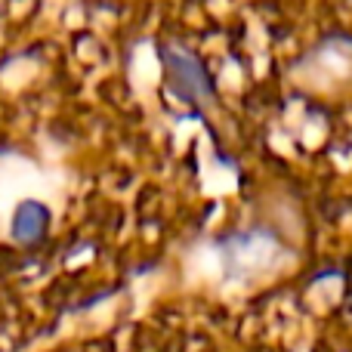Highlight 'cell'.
<instances>
[{
	"instance_id": "obj_1",
	"label": "cell",
	"mask_w": 352,
	"mask_h": 352,
	"mask_svg": "<svg viewBox=\"0 0 352 352\" xmlns=\"http://www.w3.org/2000/svg\"><path fill=\"white\" fill-rule=\"evenodd\" d=\"M158 59L164 65L167 90L179 102H186L195 115H207V111L217 109V90H213L210 72L192 50H179L164 43V47H158Z\"/></svg>"
},
{
	"instance_id": "obj_2",
	"label": "cell",
	"mask_w": 352,
	"mask_h": 352,
	"mask_svg": "<svg viewBox=\"0 0 352 352\" xmlns=\"http://www.w3.org/2000/svg\"><path fill=\"white\" fill-rule=\"evenodd\" d=\"M47 226H50L47 207L37 204V201H25V204H19L16 217H12V235L19 241H37L47 232Z\"/></svg>"
}]
</instances>
